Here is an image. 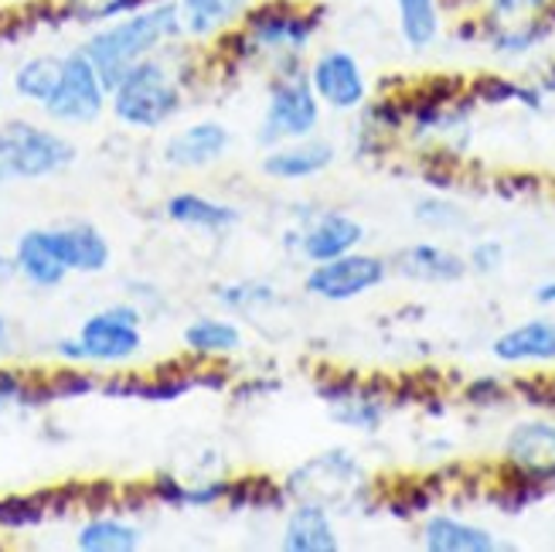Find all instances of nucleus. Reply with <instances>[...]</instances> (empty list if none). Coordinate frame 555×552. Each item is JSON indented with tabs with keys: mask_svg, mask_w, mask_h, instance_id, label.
I'll return each mask as SVG.
<instances>
[{
	"mask_svg": "<svg viewBox=\"0 0 555 552\" xmlns=\"http://www.w3.org/2000/svg\"><path fill=\"white\" fill-rule=\"evenodd\" d=\"M198 44L178 41L164 48L160 55H151L127 68L109 86V113L119 127L133 133H154L171 127L188 106V92L202 76H208L205 65H198Z\"/></svg>",
	"mask_w": 555,
	"mask_h": 552,
	"instance_id": "1",
	"label": "nucleus"
},
{
	"mask_svg": "<svg viewBox=\"0 0 555 552\" xmlns=\"http://www.w3.org/2000/svg\"><path fill=\"white\" fill-rule=\"evenodd\" d=\"M324 24V4L310 0H253L243 21L211 44L215 62L229 68L304 65Z\"/></svg>",
	"mask_w": 555,
	"mask_h": 552,
	"instance_id": "2",
	"label": "nucleus"
},
{
	"mask_svg": "<svg viewBox=\"0 0 555 552\" xmlns=\"http://www.w3.org/2000/svg\"><path fill=\"white\" fill-rule=\"evenodd\" d=\"M184 41L181 17L175 0H151L124 17H113L106 24H95V31L79 44L103 76L106 86H113L127 68L137 62L160 55L164 48Z\"/></svg>",
	"mask_w": 555,
	"mask_h": 552,
	"instance_id": "3",
	"label": "nucleus"
},
{
	"mask_svg": "<svg viewBox=\"0 0 555 552\" xmlns=\"http://www.w3.org/2000/svg\"><path fill=\"white\" fill-rule=\"evenodd\" d=\"M143 310L130 300H116L89 314L72 338L55 342L62 365H127L143 351Z\"/></svg>",
	"mask_w": 555,
	"mask_h": 552,
	"instance_id": "4",
	"label": "nucleus"
},
{
	"mask_svg": "<svg viewBox=\"0 0 555 552\" xmlns=\"http://www.w3.org/2000/svg\"><path fill=\"white\" fill-rule=\"evenodd\" d=\"M79 151L62 130L35 124V119H4L0 124V184L44 181L68 171Z\"/></svg>",
	"mask_w": 555,
	"mask_h": 552,
	"instance_id": "5",
	"label": "nucleus"
},
{
	"mask_svg": "<svg viewBox=\"0 0 555 552\" xmlns=\"http://www.w3.org/2000/svg\"><path fill=\"white\" fill-rule=\"evenodd\" d=\"M304 65H280L267 72V103H262V116L256 127L259 147H276V143L318 133L324 106L313 95Z\"/></svg>",
	"mask_w": 555,
	"mask_h": 552,
	"instance_id": "6",
	"label": "nucleus"
},
{
	"mask_svg": "<svg viewBox=\"0 0 555 552\" xmlns=\"http://www.w3.org/2000/svg\"><path fill=\"white\" fill-rule=\"evenodd\" d=\"M41 113L55 127H92L109 113V86L103 82L82 48H72V52L62 55L55 92L48 95Z\"/></svg>",
	"mask_w": 555,
	"mask_h": 552,
	"instance_id": "7",
	"label": "nucleus"
},
{
	"mask_svg": "<svg viewBox=\"0 0 555 552\" xmlns=\"http://www.w3.org/2000/svg\"><path fill=\"white\" fill-rule=\"evenodd\" d=\"M297 226L283 232V249L304 262H327L354 253L365 243V226L341 208H297Z\"/></svg>",
	"mask_w": 555,
	"mask_h": 552,
	"instance_id": "8",
	"label": "nucleus"
},
{
	"mask_svg": "<svg viewBox=\"0 0 555 552\" xmlns=\"http://www.w3.org/2000/svg\"><path fill=\"white\" fill-rule=\"evenodd\" d=\"M389 280V262L375 253H345L327 262H310L304 277V291L327 304H348L358 300Z\"/></svg>",
	"mask_w": 555,
	"mask_h": 552,
	"instance_id": "9",
	"label": "nucleus"
},
{
	"mask_svg": "<svg viewBox=\"0 0 555 552\" xmlns=\"http://www.w3.org/2000/svg\"><path fill=\"white\" fill-rule=\"evenodd\" d=\"M304 72L324 110L358 113L369 103V92H372L369 76H365V68H361L358 55L348 52V48H321L318 55L307 59Z\"/></svg>",
	"mask_w": 555,
	"mask_h": 552,
	"instance_id": "10",
	"label": "nucleus"
},
{
	"mask_svg": "<svg viewBox=\"0 0 555 552\" xmlns=\"http://www.w3.org/2000/svg\"><path fill=\"white\" fill-rule=\"evenodd\" d=\"M289 501L294 498H313L327 509H337L351 501L361 488V464L354 461L351 450H324L318 458H310L307 464H300L294 474H286L283 482Z\"/></svg>",
	"mask_w": 555,
	"mask_h": 552,
	"instance_id": "11",
	"label": "nucleus"
},
{
	"mask_svg": "<svg viewBox=\"0 0 555 552\" xmlns=\"http://www.w3.org/2000/svg\"><path fill=\"white\" fill-rule=\"evenodd\" d=\"M232 151V130L222 119H195V124L178 127L164 140L160 161L171 171H208L222 164Z\"/></svg>",
	"mask_w": 555,
	"mask_h": 552,
	"instance_id": "12",
	"label": "nucleus"
},
{
	"mask_svg": "<svg viewBox=\"0 0 555 552\" xmlns=\"http://www.w3.org/2000/svg\"><path fill=\"white\" fill-rule=\"evenodd\" d=\"M318 396L327 402L334 423L358 429V434H375L385 413H389L385 396L378 389L365 386V382H358L354 375H337V372L324 375L318 382Z\"/></svg>",
	"mask_w": 555,
	"mask_h": 552,
	"instance_id": "13",
	"label": "nucleus"
},
{
	"mask_svg": "<svg viewBox=\"0 0 555 552\" xmlns=\"http://www.w3.org/2000/svg\"><path fill=\"white\" fill-rule=\"evenodd\" d=\"M504 464L545 488L555 485V420L535 416L515 423L504 437Z\"/></svg>",
	"mask_w": 555,
	"mask_h": 552,
	"instance_id": "14",
	"label": "nucleus"
},
{
	"mask_svg": "<svg viewBox=\"0 0 555 552\" xmlns=\"http://www.w3.org/2000/svg\"><path fill=\"white\" fill-rule=\"evenodd\" d=\"M334 157H337L334 143L313 133L304 140H286L276 143V147H267V154L259 161V171L262 178H270L276 184H297V181L321 178L334 164Z\"/></svg>",
	"mask_w": 555,
	"mask_h": 552,
	"instance_id": "15",
	"label": "nucleus"
},
{
	"mask_svg": "<svg viewBox=\"0 0 555 552\" xmlns=\"http://www.w3.org/2000/svg\"><path fill=\"white\" fill-rule=\"evenodd\" d=\"M235 477L215 471V474H198V477H181V474H154V482L147 485L151 501L164 509H184V512H205V509H222L229 501Z\"/></svg>",
	"mask_w": 555,
	"mask_h": 552,
	"instance_id": "16",
	"label": "nucleus"
},
{
	"mask_svg": "<svg viewBox=\"0 0 555 552\" xmlns=\"http://www.w3.org/2000/svg\"><path fill=\"white\" fill-rule=\"evenodd\" d=\"M283 552H337L341 549V536L327 505L313 498H294L283 515V532H280Z\"/></svg>",
	"mask_w": 555,
	"mask_h": 552,
	"instance_id": "17",
	"label": "nucleus"
},
{
	"mask_svg": "<svg viewBox=\"0 0 555 552\" xmlns=\"http://www.w3.org/2000/svg\"><path fill=\"white\" fill-rule=\"evenodd\" d=\"M48 243L59 253L68 273H106L113 262V246L100 226L92 222H62L48 229Z\"/></svg>",
	"mask_w": 555,
	"mask_h": 552,
	"instance_id": "18",
	"label": "nucleus"
},
{
	"mask_svg": "<svg viewBox=\"0 0 555 552\" xmlns=\"http://www.w3.org/2000/svg\"><path fill=\"white\" fill-rule=\"evenodd\" d=\"M164 219L178 229L225 235L243 222V211L232 202L205 195V191H175V195H167L164 202Z\"/></svg>",
	"mask_w": 555,
	"mask_h": 552,
	"instance_id": "19",
	"label": "nucleus"
},
{
	"mask_svg": "<svg viewBox=\"0 0 555 552\" xmlns=\"http://www.w3.org/2000/svg\"><path fill=\"white\" fill-rule=\"evenodd\" d=\"M491 355L501 365H552L555 362V318H528L508 331H501Z\"/></svg>",
	"mask_w": 555,
	"mask_h": 552,
	"instance_id": "20",
	"label": "nucleus"
},
{
	"mask_svg": "<svg viewBox=\"0 0 555 552\" xmlns=\"http://www.w3.org/2000/svg\"><path fill=\"white\" fill-rule=\"evenodd\" d=\"M181 345L191 362H229L246 345V334L232 314H198L181 331Z\"/></svg>",
	"mask_w": 555,
	"mask_h": 552,
	"instance_id": "21",
	"label": "nucleus"
},
{
	"mask_svg": "<svg viewBox=\"0 0 555 552\" xmlns=\"http://www.w3.org/2000/svg\"><path fill=\"white\" fill-rule=\"evenodd\" d=\"M181 17V35L191 44H215L232 31L253 0H175Z\"/></svg>",
	"mask_w": 555,
	"mask_h": 552,
	"instance_id": "22",
	"label": "nucleus"
},
{
	"mask_svg": "<svg viewBox=\"0 0 555 552\" xmlns=\"http://www.w3.org/2000/svg\"><path fill=\"white\" fill-rule=\"evenodd\" d=\"M11 256L17 267V280L35 286V291H59V286L72 277L65 270V262L59 259V253L52 249V243H48V229L21 232Z\"/></svg>",
	"mask_w": 555,
	"mask_h": 552,
	"instance_id": "23",
	"label": "nucleus"
},
{
	"mask_svg": "<svg viewBox=\"0 0 555 552\" xmlns=\"http://www.w3.org/2000/svg\"><path fill=\"white\" fill-rule=\"evenodd\" d=\"M420 545L426 552H498V549H504L485 525H474V522L453 518V515H429L423 522Z\"/></svg>",
	"mask_w": 555,
	"mask_h": 552,
	"instance_id": "24",
	"label": "nucleus"
},
{
	"mask_svg": "<svg viewBox=\"0 0 555 552\" xmlns=\"http://www.w3.org/2000/svg\"><path fill=\"white\" fill-rule=\"evenodd\" d=\"M392 267L420 283H453L467 273V259L440 243H413L396 256Z\"/></svg>",
	"mask_w": 555,
	"mask_h": 552,
	"instance_id": "25",
	"label": "nucleus"
},
{
	"mask_svg": "<svg viewBox=\"0 0 555 552\" xmlns=\"http://www.w3.org/2000/svg\"><path fill=\"white\" fill-rule=\"evenodd\" d=\"M143 545V529L127 515H92L79 525V552H137Z\"/></svg>",
	"mask_w": 555,
	"mask_h": 552,
	"instance_id": "26",
	"label": "nucleus"
},
{
	"mask_svg": "<svg viewBox=\"0 0 555 552\" xmlns=\"http://www.w3.org/2000/svg\"><path fill=\"white\" fill-rule=\"evenodd\" d=\"M215 304L232 318H256L280 304V291H276V283L259 280V277L225 280L215 286Z\"/></svg>",
	"mask_w": 555,
	"mask_h": 552,
	"instance_id": "27",
	"label": "nucleus"
},
{
	"mask_svg": "<svg viewBox=\"0 0 555 552\" xmlns=\"http://www.w3.org/2000/svg\"><path fill=\"white\" fill-rule=\"evenodd\" d=\"M392 4L399 38L413 52H426V48L437 44L443 31V0H392Z\"/></svg>",
	"mask_w": 555,
	"mask_h": 552,
	"instance_id": "28",
	"label": "nucleus"
},
{
	"mask_svg": "<svg viewBox=\"0 0 555 552\" xmlns=\"http://www.w3.org/2000/svg\"><path fill=\"white\" fill-rule=\"evenodd\" d=\"M59 72H62V55H28L11 76V89L21 103H31V106H44L48 95L55 92V82H59Z\"/></svg>",
	"mask_w": 555,
	"mask_h": 552,
	"instance_id": "29",
	"label": "nucleus"
},
{
	"mask_svg": "<svg viewBox=\"0 0 555 552\" xmlns=\"http://www.w3.org/2000/svg\"><path fill=\"white\" fill-rule=\"evenodd\" d=\"M289 505V495L273 477H235L225 509L229 512H280Z\"/></svg>",
	"mask_w": 555,
	"mask_h": 552,
	"instance_id": "30",
	"label": "nucleus"
},
{
	"mask_svg": "<svg viewBox=\"0 0 555 552\" xmlns=\"http://www.w3.org/2000/svg\"><path fill=\"white\" fill-rule=\"evenodd\" d=\"M52 515V498L48 495H11L0 498V529L24 532L38 529V525Z\"/></svg>",
	"mask_w": 555,
	"mask_h": 552,
	"instance_id": "31",
	"label": "nucleus"
},
{
	"mask_svg": "<svg viewBox=\"0 0 555 552\" xmlns=\"http://www.w3.org/2000/svg\"><path fill=\"white\" fill-rule=\"evenodd\" d=\"M41 389L48 402H65V399H82L89 393H100V375L86 372V365H62L48 378H41Z\"/></svg>",
	"mask_w": 555,
	"mask_h": 552,
	"instance_id": "32",
	"label": "nucleus"
},
{
	"mask_svg": "<svg viewBox=\"0 0 555 552\" xmlns=\"http://www.w3.org/2000/svg\"><path fill=\"white\" fill-rule=\"evenodd\" d=\"M151 0H59V11L68 21H82V24H106L113 17H124Z\"/></svg>",
	"mask_w": 555,
	"mask_h": 552,
	"instance_id": "33",
	"label": "nucleus"
},
{
	"mask_svg": "<svg viewBox=\"0 0 555 552\" xmlns=\"http://www.w3.org/2000/svg\"><path fill=\"white\" fill-rule=\"evenodd\" d=\"M542 89L539 86H521L512 79H480L474 86V100L480 103H521L528 110H542Z\"/></svg>",
	"mask_w": 555,
	"mask_h": 552,
	"instance_id": "34",
	"label": "nucleus"
},
{
	"mask_svg": "<svg viewBox=\"0 0 555 552\" xmlns=\"http://www.w3.org/2000/svg\"><path fill=\"white\" fill-rule=\"evenodd\" d=\"M8 406H24V410H35V406H48L41 378H31L17 369L0 365V410Z\"/></svg>",
	"mask_w": 555,
	"mask_h": 552,
	"instance_id": "35",
	"label": "nucleus"
},
{
	"mask_svg": "<svg viewBox=\"0 0 555 552\" xmlns=\"http://www.w3.org/2000/svg\"><path fill=\"white\" fill-rule=\"evenodd\" d=\"M413 215H416V222H420V226L437 229V232L464 226V211L456 208V205H450V202H443V198H423V202L416 205Z\"/></svg>",
	"mask_w": 555,
	"mask_h": 552,
	"instance_id": "36",
	"label": "nucleus"
},
{
	"mask_svg": "<svg viewBox=\"0 0 555 552\" xmlns=\"http://www.w3.org/2000/svg\"><path fill=\"white\" fill-rule=\"evenodd\" d=\"M127 300L130 304H137L140 310H143V318H160L164 310H167V297H164V291L154 283V280H127Z\"/></svg>",
	"mask_w": 555,
	"mask_h": 552,
	"instance_id": "37",
	"label": "nucleus"
},
{
	"mask_svg": "<svg viewBox=\"0 0 555 552\" xmlns=\"http://www.w3.org/2000/svg\"><path fill=\"white\" fill-rule=\"evenodd\" d=\"M504 243H498V239H480V243L470 246V253L464 256L467 259V270L488 277V273H498L504 267Z\"/></svg>",
	"mask_w": 555,
	"mask_h": 552,
	"instance_id": "38",
	"label": "nucleus"
},
{
	"mask_svg": "<svg viewBox=\"0 0 555 552\" xmlns=\"http://www.w3.org/2000/svg\"><path fill=\"white\" fill-rule=\"evenodd\" d=\"M280 389L276 378H267V375H249L243 382H232V399L235 402H253V399H262V396H273Z\"/></svg>",
	"mask_w": 555,
	"mask_h": 552,
	"instance_id": "39",
	"label": "nucleus"
},
{
	"mask_svg": "<svg viewBox=\"0 0 555 552\" xmlns=\"http://www.w3.org/2000/svg\"><path fill=\"white\" fill-rule=\"evenodd\" d=\"M464 396H467V402H474V406H494V402L504 399V382H501V378H491V375L474 378Z\"/></svg>",
	"mask_w": 555,
	"mask_h": 552,
	"instance_id": "40",
	"label": "nucleus"
},
{
	"mask_svg": "<svg viewBox=\"0 0 555 552\" xmlns=\"http://www.w3.org/2000/svg\"><path fill=\"white\" fill-rule=\"evenodd\" d=\"M11 348H14V328H11L8 314H0V358L11 355Z\"/></svg>",
	"mask_w": 555,
	"mask_h": 552,
	"instance_id": "41",
	"label": "nucleus"
},
{
	"mask_svg": "<svg viewBox=\"0 0 555 552\" xmlns=\"http://www.w3.org/2000/svg\"><path fill=\"white\" fill-rule=\"evenodd\" d=\"M17 280V267H14V256L11 253H0V286Z\"/></svg>",
	"mask_w": 555,
	"mask_h": 552,
	"instance_id": "42",
	"label": "nucleus"
},
{
	"mask_svg": "<svg viewBox=\"0 0 555 552\" xmlns=\"http://www.w3.org/2000/svg\"><path fill=\"white\" fill-rule=\"evenodd\" d=\"M535 300H539V304H545V307H555V280L539 286V291H535Z\"/></svg>",
	"mask_w": 555,
	"mask_h": 552,
	"instance_id": "43",
	"label": "nucleus"
}]
</instances>
